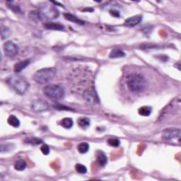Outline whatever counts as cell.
<instances>
[{
  "label": "cell",
  "instance_id": "obj_12",
  "mask_svg": "<svg viewBox=\"0 0 181 181\" xmlns=\"http://www.w3.org/2000/svg\"><path fill=\"white\" fill-rule=\"evenodd\" d=\"M64 16H65V18L67 19V20L72 21V22H73V23L79 24V25H84V24L85 23V22L84 21L81 20V19H78L77 16H73V15H72V14H65Z\"/></svg>",
  "mask_w": 181,
  "mask_h": 181
},
{
  "label": "cell",
  "instance_id": "obj_16",
  "mask_svg": "<svg viewBox=\"0 0 181 181\" xmlns=\"http://www.w3.org/2000/svg\"><path fill=\"white\" fill-rule=\"evenodd\" d=\"M152 112V108L149 106H143L139 109L138 112L141 116H149Z\"/></svg>",
  "mask_w": 181,
  "mask_h": 181
},
{
  "label": "cell",
  "instance_id": "obj_7",
  "mask_svg": "<svg viewBox=\"0 0 181 181\" xmlns=\"http://www.w3.org/2000/svg\"><path fill=\"white\" fill-rule=\"evenodd\" d=\"M180 137V129L175 128L166 129L162 133V138L166 140H171V139L178 138Z\"/></svg>",
  "mask_w": 181,
  "mask_h": 181
},
{
  "label": "cell",
  "instance_id": "obj_13",
  "mask_svg": "<svg viewBox=\"0 0 181 181\" xmlns=\"http://www.w3.org/2000/svg\"><path fill=\"white\" fill-rule=\"evenodd\" d=\"M97 161L99 164L101 166H106L107 162V158L106 154L102 151H99L97 154Z\"/></svg>",
  "mask_w": 181,
  "mask_h": 181
},
{
  "label": "cell",
  "instance_id": "obj_2",
  "mask_svg": "<svg viewBox=\"0 0 181 181\" xmlns=\"http://www.w3.org/2000/svg\"><path fill=\"white\" fill-rule=\"evenodd\" d=\"M8 84L19 94H24L29 88V83L21 76L14 75L7 79Z\"/></svg>",
  "mask_w": 181,
  "mask_h": 181
},
{
  "label": "cell",
  "instance_id": "obj_18",
  "mask_svg": "<svg viewBox=\"0 0 181 181\" xmlns=\"http://www.w3.org/2000/svg\"><path fill=\"white\" fill-rule=\"evenodd\" d=\"M78 124L82 128H86L89 126L90 120L87 117H82L78 120Z\"/></svg>",
  "mask_w": 181,
  "mask_h": 181
},
{
  "label": "cell",
  "instance_id": "obj_3",
  "mask_svg": "<svg viewBox=\"0 0 181 181\" xmlns=\"http://www.w3.org/2000/svg\"><path fill=\"white\" fill-rule=\"evenodd\" d=\"M56 69L54 67L43 68L36 72L33 76V79L38 84H43L52 80L56 74Z\"/></svg>",
  "mask_w": 181,
  "mask_h": 181
},
{
  "label": "cell",
  "instance_id": "obj_19",
  "mask_svg": "<svg viewBox=\"0 0 181 181\" xmlns=\"http://www.w3.org/2000/svg\"><path fill=\"white\" fill-rule=\"evenodd\" d=\"M26 163L23 160L17 161L15 163V164H14V168H15V169L19 171L23 170L26 168Z\"/></svg>",
  "mask_w": 181,
  "mask_h": 181
},
{
  "label": "cell",
  "instance_id": "obj_25",
  "mask_svg": "<svg viewBox=\"0 0 181 181\" xmlns=\"http://www.w3.org/2000/svg\"><path fill=\"white\" fill-rule=\"evenodd\" d=\"M110 12H111V15H112V16H116V17H117V18H118V17L120 16V13H119V11H118L111 10Z\"/></svg>",
  "mask_w": 181,
  "mask_h": 181
},
{
  "label": "cell",
  "instance_id": "obj_1",
  "mask_svg": "<svg viewBox=\"0 0 181 181\" xmlns=\"http://www.w3.org/2000/svg\"><path fill=\"white\" fill-rule=\"evenodd\" d=\"M127 85L130 91L140 93L146 89L147 86V81L142 74L133 73L127 77Z\"/></svg>",
  "mask_w": 181,
  "mask_h": 181
},
{
  "label": "cell",
  "instance_id": "obj_14",
  "mask_svg": "<svg viewBox=\"0 0 181 181\" xmlns=\"http://www.w3.org/2000/svg\"><path fill=\"white\" fill-rule=\"evenodd\" d=\"M124 56H125V53L120 49H113L109 55V57L111 58L123 57Z\"/></svg>",
  "mask_w": 181,
  "mask_h": 181
},
{
  "label": "cell",
  "instance_id": "obj_4",
  "mask_svg": "<svg viewBox=\"0 0 181 181\" xmlns=\"http://www.w3.org/2000/svg\"><path fill=\"white\" fill-rule=\"evenodd\" d=\"M43 90L46 96L54 101H60L65 96L64 88L60 85H48L44 88Z\"/></svg>",
  "mask_w": 181,
  "mask_h": 181
},
{
  "label": "cell",
  "instance_id": "obj_11",
  "mask_svg": "<svg viewBox=\"0 0 181 181\" xmlns=\"http://www.w3.org/2000/svg\"><path fill=\"white\" fill-rule=\"evenodd\" d=\"M29 64H30V60H26L23 61H21V62H19L18 63H16V64L14 65V72H15L16 73H19L21 72L22 70L25 69L27 66H28Z\"/></svg>",
  "mask_w": 181,
  "mask_h": 181
},
{
  "label": "cell",
  "instance_id": "obj_21",
  "mask_svg": "<svg viewBox=\"0 0 181 181\" xmlns=\"http://www.w3.org/2000/svg\"><path fill=\"white\" fill-rule=\"evenodd\" d=\"M75 169L79 173H81V174H84L87 172V168L86 166L84 165L80 164V163H77V165L75 166Z\"/></svg>",
  "mask_w": 181,
  "mask_h": 181
},
{
  "label": "cell",
  "instance_id": "obj_26",
  "mask_svg": "<svg viewBox=\"0 0 181 181\" xmlns=\"http://www.w3.org/2000/svg\"><path fill=\"white\" fill-rule=\"evenodd\" d=\"M87 10L89 11V12H93V11H94V9H90V8L86 9H84V11H86Z\"/></svg>",
  "mask_w": 181,
  "mask_h": 181
},
{
  "label": "cell",
  "instance_id": "obj_15",
  "mask_svg": "<svg viewBox=\"0 0 181 181\" xmlns=\"http://www.w3.org/2000/svg\"><path fill=\"white\" fill-rule=\"evenodd\" d=\"M60 124L63 128L66 129H70L74 124V122H73L72 118L69 117H66V118L62 119L60 122Z\"/></svg>",
  "mask_w": 181,
  "mask_h": 181
},
{
  "label": "cell",
  "instance_id": "obj_20",
  "mask_svg": "<svg viewBox=\"0 0 181 181\" xmlns=\"http://www.w3.org/2000/svg\"><path fill=\"white\" fill-rule=\"evenodd\" d=\"M89 149V144L86 142L81 143L79 146H78V151H79L81 154H85L86 153Z\"/></svg>",
  "mask_w": 181,
  "mask_h": 181
},
{
  "label": "cell",
  "instance_id": "obj_9",
  "mask_svg": "<svg viewBox=\"0 0 181 181\" xmlns=\"http://www.w3.org/2000/svg\"><path fill=\"white\" fill-rule=\"evenodd\" d=\"M141 19H142V16L139 15L130 17L124 22V26L127 27H134L140 23Z\"/></svg>",
  "mask_w": 181,
  "mask_h": 181
},
{
  "label": "cell",
  "instance_id": "obj_22",
  "mask_svg": "<svg viewBox=\"0 0 181 181\" xmlns=\"http://www.w3.org/2000/svg\"><path fill=\"white\" fill-rule=\"evenodd\" d=\"M107 144H108L110 146H114V147H117V146L120 145V141L118 140V139L111 138V139H109L108 140H107Z\"/></svg>",
  "mask_w": 181,
  "mask_h": 181
},
{
  "label": "cell",
  "instance_id": "obj_10",
  "mask_svg": "<svg viewBox=\"0 0 181 181\" xmlns=\"http://www.w3.org/2000/svg\"><path fill=\"white\" fill-rule=\"evenodd\" d=\"M44 27L49 30L55 31H64L65 26L60 23H55V22H48L44 23Z\"/></svg>",
  "mask_w": 181,
  "mask_h": 181
},
{
  "label": "cell",
  "instance_id": "obj_5",
  "mask_svg": "<svg viewBox=\"0 0 181 181\" xmlns=\"http://www.w3.org/2000/svg\"><path fill=\"white\" fill-rule=\"evenodd\" d=\"M40 20L43 19H53L59 16V11L55 6L48 3L41 4L38 12Z\"/></svg>",
  "mask_w": 181,
  "mask_h": 181
},
{
  "label": "cell",
  "instance_id": "obj_8",
  "mask_svg": "<svg viewBox=\"0 0 181 181\" xmlns=\"http://www.w3.org/2000/svg\"><path fill=\"white\" fill-rule=\"evenodd\" d=\"M31 107L34 112H41L47 111L48 109V104L47 102L41 99H38L33 101L31 104Z\"/></svg>",
  "mask_w": 181,
  "mask_h": 181
},
{
  "label": "cell",
  "instance_id": "obj_6",
  "mask_svg": "<svg viewBox=\"0 0 181 181\" xmlns=\"http://www.w3.org/2000/svg\"><path fill=\"white\" fill-rule=\"evenodd\" d=\"M4 51L5 55L8 57H14L18 55L19 53V48L15 43L8 41L4 45Z\"/></svg>",
  "mask_w": 181,
  "mask_h": 181
},
{
  "label": "cell",
  "instance_id": "obj_17",
  "mask_svg": "<svg viewBox=\"0 0 181 181\" xmlns=\"http://www.w3.org/2000/svg\"><path fill=\"white\" fill-rule=\"evenodd\" d=\"M8 123L14 128H19V125H20V121L14 116H10L9 117Z\"/></svg>",
  "mask_w": 181,
  "mask_h": 181
},
{
  "label": "cell",
  "instance_id": "obj_23",
  "mask_svg": "<svg viewBox=\"0 0 181 181\" xmlns=\"http://www.w3.org/2000/svg\"><path fill=\"white\" fill-rule=\"evenodd\" d=\"M9 36V29L6 28V27H2L1 28V36L2 39L4 40V38H8Z\"/></svg>",
  "mask_w": 181,
  "mask_h": 181
},
{
  "label": "cell",
  "instance_id": "obj_24",
  "mask_svg": "<svg viewBox=\"0 0 181 181\" xmlns=\"http://www.w3.org/2000/svg\"><path fill=\"white\" fill-rule=\"evenodd\" d=\"M40 150L44 155H48L49 154V153H50V148H49V146L48 145H46V144H44V145L41 146Z\"/></svg>",
  "mask_w": 181,
  "mask_h": 181
}]
</instances>
